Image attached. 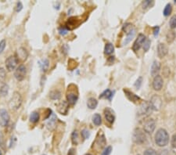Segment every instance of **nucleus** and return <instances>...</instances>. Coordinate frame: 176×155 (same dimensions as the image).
<instances>
[{
	"label": "nucleus",
	"instance_id": "1",
	"mask_svg": "<svg viewBox=\"0 0 176 155\" xmlns=\"http://www.w3.org/2000/svg\"><path fill=\"white\" fill-rule=\"evenodd\" d=\"M155 142L159 146H167L169 142V135L165 129H160L157 130L155 135Z\"/></svg>",
	"mask_w": 176,
	"mask_h": 155
},
{
	"label": "nucleus",
	"instance_id": "2",
	"mask_svg": "<svg viewBox=\"0 0 176 155\" xmlns=\"http://www.w3.org/2000/svg\"><path fill=\"white\" fill-rule=\"evenodd\" d=\"M22 96L20 92H14L9 101V107L12 110H18L22 104Z\"/></svg>",
	"mask_w": 176,
	"mask_h": 155
},
{
	"label": "nucleus",
	"instance_id": "3",
	"mask_svg": "<svg viewBox=\"0 0 176 155\" xmlns=\"http://www.w3.org/2000/svg\"><path fill=\"white\" fill-rule=\"evenodd\" d=\"M66 97L68 104L75 105V103H77L78 99V92L76 86H74V89H71V86H68V89H67V92Z\"/></svg>",
	"mask_w": 176,
	"mask_h": 155
},
{
	"label": "nucleus",
	"instance_id": "4",
	"mask_svg": "<svg viewBox=\"0 0 176 155\" xmlns=\"http://www.w3.org/2000/svg\"><path fill=\"white\" fill-rule=\"evenodd\" d=\"M132 140L136 144H142L145 143L146 140V136L144 133V131L140 129H135L132 134Z\"/></svg>",
	"mask_w": 176,
	"mask_h": 155
},
{
	"label": "nucleus",
	"instance_id": "5",
	"mask_svg": "<svg viewBox=\"0 0 176 155\" xmlns=\"http://www.w3.org/2000/svg\"><path fill=\"white\" fill-rule=\"evenodd\" d=\"M18 62H19V60H18L17 57H16V55L9 56L5 61L6 70L8 71H13L16 70L17 67Z\"/></svg>",
	"mask_w": 176,
	"mask_h": 155
},
{
	"label": "nucleus",
	"instance_id": "6",
	"mask_svg": "<svg viewBox=\"0 0 176 155\" xmlns=\"http://www.w3.org/2000/svg\"><path fill=\"white\" fill-rule=\"evenodd\" d=\"M27 75V68L24 64H20L18 66L14 71V77L19 82L23 81Z\"/></svg>",
	"mask_w": 176,
	"mask_h": 155
},
{
	"label": "nucleus",
	"instance_id": "7",
	"mask_svg": "<svg viewBox=\"0 0 176 155\" xmlns=\"http://www.w3.org/2000/svg\"><path fill=\"white\" fill-rule=\"evenodd\" d=\"M107 144V141H106V138H105V135L103 133L102 131H99L98 134L96 135V138H95V142L93 143V146H97L98 149H102L103 148L105 145Z\"/></svg>",
	"mask_w": 176,
	"mask_h": 155
},
{
	"label": "nucleus",
	"instance_id": "8",
	"mask_svg": "<svg viewBox=\"0 0 176 155\" xmlns=\"http://www.w3.org/2000/svg\"><path fill=\"white\" fill-rule=\"evenodd\" d=\"M10 117L6 109H0V125L3 127L7 126L9 123Z\"/></svg>",
	"mask_w": 176,
	"mask_h": 155
},
{
	"label": "nucleus",
	"instance_id": "9",
	"mask_svg": "<svg viewBox=\"0 0 176 155\" xmlns=\"http://www.w3.org/2000/svg\"><path fill=\"white\" fill-rule=\"evenodd\" d=\"M150 104L152 109L155 111H159L162 106V100L157 95H154L152 96L150 101Z\"/></svg>",
	"mask_w": 176,
	"mask_h": 155
},
{
	"label": "nucleus",
	"instance_id": "10",
	"mask_svg": "<svg viewBox=\"0 0 176 155\" xmlns=\"http://www.w3.org/2000/svg\"><path fill=\"white\" fill-rule=\"evenodd\" d=\"M146 36H145L143 34H139V35H138V38H136V42H134V44H133L132 46V49L133 51H138L140 48H141V46L143 45V43L145 42V41H146Z\"/></svg>",
	"mask_w": 176,
	"mask_h": 155
},
{
	"label": "nucleus",
	"instance_id": "11",
	"mask_svg": "<svg viewBox=\"0 0 176 155\" xmlns=\"http://www.w3.org/2000/svg\"><path fill=\"white\" fill-rule=\"evenodd\" d=\"M155 128H156V123H155V121L152 118L146 121L143 125V129L145 132L147 133H152L154 131Z\"/></svg>",
	"mask_w": 176,
	"mask_h": 155
},
{
	"label": "nucleus",
	"instance_id": "12",
	"mask_svg": "<svg viewBox=\"0 0 176 155\" xmlns=\"http://www.w3.org/2000/svg\"><path fill=\"white\" fill-rule=\"evenodd\" d=\"M104 116H105L106 120L110 124H113L114 122L115 115H114V111L111 108L107 107L106 109L104 110Z\"/></svg>",
	"mask_w": 176,
	"mask_h": 155
},
{
	"label": "nucleus",
	"instance_id": "13",
	"mask_svg": "<svg viewBox=\"0 0 176 155\" xmlns=\"http://www.w3.org/2000/svg\"><path fill=\"white\" fill-rule=\"evenodd\" d=\"M153 111L152 107L150 106V102H143L140 105V108H139V115H148L151 113V111Z\"/></svg>",
	"mask_w": 176,
	"mask_h": 155
},
{
	"label": "nucleus",
	"instance_id": "14",
	"mask_svg": "<svg viewBox=\"0 0 176 155\" xmlns=\"http://www.w3.org/2000/svg\"><path fill=\"white\" fill-rule=\"evenodd\" d=\"M167 52H168V49H167V46L165 45L164 43H159V45L157 46V56H158V57H165V56L167 54Z\"/></svg>",
	"mask_w": 176,
	"mask_h": 155
},
{
	"label": "nucleus",
	"instance_id": "15",
	"mask_svg": "<svg viewBox=\"0 0 176 155\" xmlns=\"http://www.w3.org/2000/svg\"><path fill=\"white\" fill-rule=\"evenodd\" d=\"M56 107H57L58 112L60 113L61 115H67L69 109V104L66 101H62L60 103H58Z\"/></svg>",
	"mask_w": 176,
	"mask_h": 155
},
{
	"label": "nucleus",
	"instance_id": "16",
	"mask_svg": "<svg viewBox=\"0 0 176 155\" xmlns=\"http://www.w3.org/2000/svg\"><path fill=\"white\" fill-rule=\"evenodd\" d=\"M163 86V78L160 75H157L154 77L153 81V88L157 91H159L162 89Z\"/></svg>",
	"mask_w": 176,
	"mask_h": 155
},
{
	"label": "nucleus",
	"instance_id": "17",
	"mask_svg": "<svg viewBox=\"0 0 176 155\" xmlns=\"http://www.w3.org/2000/svg\"><path fill=\"white\" fill-rule=\"evenodd\" d=\"M16 57H17L18 60H21V61H24L27 60V58L28 57V53L27 52V50L23 47H20L17 49V55Z\"/></svg>",
	"mask_w": 176,
	"mask_h": 155
},
{
	"label": "nucleus",
	"instance_id": "18",
	"mask_svg": "<svg viewBox=\"0 0 176 155\" xmlns=\"http://www.w3.org/2000/svg\"><path fill=\"white\" fill-rule=\"evenodd\" d=\"M161 70V64L158 61H153V64L151 66V70H150V74L153 77H156L157 75H158V73Z\"/></svg>",
	"mask_w": 176,
	"mask_h": 155
},
{
	"label": "nucleus",
	"instance_id": "19",
	"mask_svg": "<svg viewBox=\"0 0 176 155\" xmlns=\"http://www.w3.org/2000/svg\"><path fill=\"white\" fill-rule=\"evenodd\" d=\"M124 92L129 100L132 101V102H136V101L140 100V98H139L138 96H136V94H134L133 92H130L129 90H128V89H124Z\"/></svg>",
	"mask_w": 176,
	"mask_h": 155
},
{
	"label": "nucleus",
	"instance_id": "20",
	"mask_svg": "<svg viewBox=\"0 0 176 155\" xmlns=\"http://www.w3.org/2000/svg\"><path fill=\"white\" fill-rule=\"evenodd\" d=\"M97 105H98V101L96 100V99H95V98L91 97L87 100V106H88L89 109H95Z\"/></svg>",
	"mask_w": 176,
	"mask_h": 155
},
{
	"label": "nucleus",
	"instance_id": "21",
	"mask_svg": "<svg viewBox=\"0 0 176 155\" xmlns=\"http://www.w3.org/2000/svg\"><path fill=\"white\" fill-rule=\"evenodd\" d=\"M136 32V29L135 28L132 29V30H131V31L127 34V37L125 38L124 42H123V45H127L128 43H129L130 42L132 41V39L133 38H134V36H135Z\"/></svg>",
	"mask_w": 176,
	"mask_h": 155
},
{
	"label": "nucleus",
	"instance_id": "22",
	"mask_svg": "<svg viewBox=\"0 0 176 155\" xmlns=\"http://www.w3.org/2000/svg\"><path fill=\"white\" fill-rule=\"evenodd\" d=\"M40 119V115L38 111H33L30 115V118H29V120L33 124H35L38 122V121Z\"/></svg>",
	"mask_w": 176,
	"mask_h": 155
},
{
	"label": "nucleus",
	"instance_id": "23",
	"mask_svg": "<svg viewBox=\"0 0 176 155\" xmlns=\"http://www.w3.org/2000/svg\"><path fill=\"white\" fill-rule=\"evenodd\" d=\"M9 86L6 83H3L2 85V86L0 87V96L2 97H4L8 95L9 93Z\"/></svg>",
	"mask_w": 176,
	"mask_h": 155
},
{
	"label": "nucleus",
	"instance_id": "24",
	"mask_svg": "<svg viewBox=\"0 0 176 155\" xmlns=\"http://www.w3.org/2000/svg\"><path fill=\"white\" fill-rule=\"evenodd\" d=\"M114 52V47L112 43H107L104 48V53L106 55H111Z\"/></svg>",
	"mask_w": 176,
	"mask_h": 155
},
{
	"label": "nucleus",
	"instance_id": "25",
	"mask_svg": "<svg viewBox=\"0 0 176 155\" xmlns=\"http://www.w3.org/2000/svg\"><path fill=\"white\" fill-rule=\"evenodd\" d=\"M39 65H40L41 70L43 72H46L47 70H48V68H49V60H47V59H42V60L39 62Z\"/></svg>",
	"mask_w": 176,
	"mask_h": 155
},
{
	"label": "nucleus",
	"instance_id": "26",
	"mask_svg": "<svg viewBox=\"0 0 176 155\" xmlns=\"http://www.w3.org/2000/svg\"><path fill=\"white\" fill-rule=\"evenodd\" d=\"M71 142H72L73 145H78L79 143V137H78V133L77 130H75L72 132L71 134Z\"/></svg>",
	"mask_w": 176,
	"mask_h": 155
},
{
	"label": "nucleus",
	"instance_id": "27",
	"mask_svg": "<svg viewBox=\"0 0 176 155\" xmlns=\"http://www.w3.org/2000/svg\"><path fill=\"white\" fill-rule=\"evenodd\" d=\"M49 97L51 98L52 100H59L61 97V92L58 90H53L50 92L49 94Z\"/></svg>",
	"mask_w": 176,
	"mask_h": 155
},
{
	"label": "nucleus",
	"instance_id": "28",
	"mask_svg": "<svg viewBox=\"0 0 176 155\" xmlns=\"http://www.w3.org/2000/svg\"><path fill=\"white\" fill-rule=\"evenodd\" d=\"M93 123L95 124L96 126L100 125L102 123L101 116L99 115V114H95V115H93Z\"/></svg>",
	"mask_w": 176,
	"mask_h": 155
},
{
	"label": "nucleus",
	"instance_id": "29",
	"mask_svg": "<svg viewBox=\"0 0 176 155\" xmlns=\"http://www.w3.org/2000/svg\"><path fill=\"white\" fill-rule=\"evenodd\" d=\"M113 96V92L110 91V89H106L103 93H102L100 96H99V98H106V99H108V100H110L111 97Z\"/></svg>",
	"mask_w": 176,
	"mask_h": 155
},
{
	"label": "nucleus",
	"instance_id": "30",
	"mask_svg": "<svg viewBox=\"0 0 176 155\" xmlns=\"http://www.w3.org/2000/svg\"><path fill=\"white\" fill-rule=\"evenodd\" d=\"M175 37H176V34L175 32H173V31H170V32H167V36H166V38H167V42H169V43L172 42L175 40Z\"/></svg>",
	"mask_w": 176,
	"mask_h": 155
},
{
	"label": "nucleus",
	"instance_id": "31",
	"mask_svg": "<svg viewBox=\"0 0 176 155\" xmlns=\"http://www.w3.org/2000/svg\"><path fill=\"white\" fill-rule=\"evenodd\" d=\"M171 12H172V6H171L170 3H169V4H167L166 6L165 7V9H164L163 14L165 15V17H167V16H169V15L171 13Z\"/></svg>",
	"mask_w": 176,
	"mask_h": 155
},
{
	"label": "nucleus",
	"instance_id": "32",
	"mask_svg": "<svg viewBox=\"0 0 176 155\" xmlns=\"http://www.w3.org/2000/svg\"><path fill=\"white\" fill-rule=\"evenodd\" d=\"M6 78V70L3 67H0V82H3Z\"/></svg>",
	"mask_w": 176,
	"mask_h": 155
},
{
	"label": "nucleus",
	"instance_id": "33",
	"mask_svg": "<svg viewBox=\"0 0 176 155\" xmlns=\"http://www.w3.org/2000/svg\"><path fill=\"white\" fill-rule=\"evenodd\" d=\"M154 2L153 1H150V0H146L142 3V6H143V9H147L150 8L151 6H153Z\"/></svg>",
	"mask_w": 176,
	"mask_h": 155
},
{
	"label": "nucleus",
	"instance_id": "34",
	"mask_svg": "<svg viewBox=\"0 0 176 155\" xmlns=\"http://www.w3.org/2000/svg\"><path fill=\"white\" fill-rule=\"evenodd\" d=\"M49 121L48 122V124H47V126H48V128L49 129H52V127H54V125H55V122H56V116L55 115H53L52 116V118H50L49 119Z\"/></svg>",
	"mask_w": 176,
	"mask_h": 155
},
{
	"label": "nucleus",
	"instance_id": "35",
	"mask_svg": "<svg viewBox=\"0 0 176 155\" xmlns=\"http://www.w3.org/2000/svg\"><path fill=\"white\" fill-rule=\"evenodd\" d=\"M169 25H170L171 28H176V15L173 16L171 18L170 22H169Z\"/></svg>",
	"mask_w": 176,
	"mask_h": 155
},
{
	"label": "nucleus",
	"instance_id": "36",
	"mask_svg": "<svg viewBox=\"0 0 176 155\" xmlns=\"http://www.w3.org/2000/svg\"><path fill=\"white\" fill-rule=\"evenodd\" d=\"M133 28H132V24H129V23H127V24H124V26H123V31H124V32H126V33H128V32H130V31H131V30H132V29Z\"/></svg>",
	"mask_w": 176,
	"mask_h": 155
},
{
	"label": "nucleus",
	"instance_id": "37",
	"mask_svg": "<svg viewBox=\"0 0 176 155\" xmlns=\"http://www.w3.org/2000/svg\"><path fill=\"white\" fill-rule=\"evenodd\" d=\"M81 134L84 140H87V139H89L90 136V132H89L87 129H83V130L81 131Z\"/></svg>",
	"mask_w": 176,
	"mask_h": 155
},
{
	"label": "nucleus",
	"instance_id": "38",
	"mask_svg": "<svg viewBox=\"0 0 176 155\" xmlns=\"http://www.w3.org/2000/svg\"><path fill=\"white\" fill-rule=\"evenodd\" d=\"M142 46H143V49H144V51L147 52L150 47V40H149V39H146V41H145V42L143 43Z\"/></svg>",
	"mask_w": 176,
	"mask_h": 155
},
{
	"label": "nucleus",
	"instance_id": "39",
	"mask_svg": "<svg viewBox=\"0 0 176 155\" xmlns=\"http://www.w3.org/2000/svg\"><path fill=\"white\" fill-rule=\"evenodd\" d=\"M6 42L5 39H3V40L0 42V55L3 53V52L4 51V49L6 48Z\"/></svg>",
	"mask_w": 176,
	"mask_h": 155
},
{
	"label": "nucleus",
	"instance_id": "40",
	"mask_svg": "<svg viewBox=\"0 0 176 155\" xmlns=\"http://www.w3.org/2000/svg\"><path fill=\"white\" fill-rule=\"evenodd\" d=\"M111 151H112V147L110 146H107V147L104 149V150L103 151L101 155H110V154H111Z\"/></svg>",
	"mask_w": 176,
	"mask_h": 155
},
{
	"label": "nucleus",
	"instance_id": "41",
	"mask_svg": "<svg viewBox=\"0 0 176 155\" xmlns=\"http://www.w3.org/2000/svg\"><path fill=\"white\" fill-rule=\"evenodd\" d=\"M144 155H157V154L153 149L149 148V149L146 150V151L144 152Z\"/></svg>",
	"mask_w": 176,
	"mask_h": 155
},
{
	"label": "nucleus",
	"instance_id": "42",
	"mask_svg": "<svg viewBox=\"0 0 176 155\" xmlns=\"http://www.w3.org/2000/svg\"><path fill=\"white\" fill-rule=\"evenodd\" d=\"M142 78L139 77L137 80H136V83H135V86L137 89H139L140 88V86L142 85Z\"/></svg>",
	"mask_w": 176,
	"mask_h": 155
},
{
	"label": "nucleus",
	"instance_id": "43",
	"mask_svg": "<svg viewBox=\"0 0 176 155\" xmlns=\"http://www.w3.org/2000/svg\"><path fill=\"white\" fill-rule=\"evenodd\" d=\"M22 9H23V4L21 2H18L17 3V6H16V12L19 13L22 10Z\"/></svg>",
	"mask_w": 176,
	"mask_h": 155
},
{
	"label": "nucleus",
	"instance_id": "44",
	"mask_svg": "<svg viewBox=\"0 0 176 155\" xmlns=\"http://www.w3.org/2000/svg\"><path fill=\"white\" fill-rule=\"evenodd\" d=\"M59 32H60V34L61 35H65V34H67L68 31H67V29L65 28H61L59 29Z\"/></svg>",
	"mask_w": 176,
	"mask_h": 155
},
{
	"label": "nucleus",
	"instance_id": "45",
	"mask_svg": "<svg viewBox=\"0 0 176 155\" xmlns=\"http://www.w3.org/2000/svg\"><path fill=\"white\" fill-rule=\"evenodd\" d=\"M171 145L174 148H176V134L173 135L172 139H171Z\"/></svg>",
	"mask_w": 176,
	"mask_h": 155
},
{
	"label": "nucleus",
	"instance_id": "46",
	"mask_svg": "<svg viewBox=\"0 0 176 155\" xmlns=\"http://www.w3.org/2000/svg\"><path fill=\"white\" fill-rule=\"evenodd\" d=\"M159 31H160V28H159L158 26H156V27L153 28V34H154V36H157L158 35Z\"/></svg>",
	"mask_w": 176,
	"mask_h": 155
},
{
	"label": "nucleus",
	"instance_id": "47",
	"mask_svg": "<svg viewBox=\"0 0 176 155\" xmlns=\"http://www.w3.org/2000/svg\"><path fill=\"white\" fill-rule=\"evenodd\" d=\"M163 75H165V77H168L170 75V71L167 67H165V70L163 71Z\"/></svg>",
	"mask_w": 176,
	"mask_h": 155
},
{
	"label": "nucleus",
	"instance_id": "48",
	"mask_svg": "<svg viewBox=\"0 0 176 155\" xmlns=\"http://www.w3.org/2000/svg\"><path fill=\"white\" fill-rule=\"evenodd\" d=\"M67 155H75V150L73 148L70 149L68 153H67Z\"/></svg>",
	"mask_w": 176,
	"mask_h": 155
},
{
	"label": "nucleus",
	"instance_id": "49",
	"mask_svg": "<svg viewBox=\"0 0 176 155\" xmlns=\"http://www.w3.org/2000/svg\"><path fill=\"white\" fill-rule=\"evenodd\" d=\"M3 144V134L1 133V132H0V146H2Z\"/></svg>",
	"mask_w": 176,
	"mask_h": 155
},
{
	"label": "nucleus",
	"instance_id": "50",
	"mask_svg": "<svg viewBox=\"0 0 176 155\" xmlns=\"http://www.w3.org/2000/svg\"><path fill=\"white\" fill-rule=\"evenodd\" d=\"M85 155H92V154H85Z\"/></svg>",
	"mask_w": 176,
	"mask_h": 155
},
{
	"label": "nucleus",
	"instance_id": "51",
	"mask_svg": "<svg viewBox=\"0 0 176 155\" xmlns=\"http://www.w3.org/2000/svg\"><path fill=\"white\" fill-rule=\"evenodd\" d=\"M0 155H2V152L1 151H0Z\"/></svg>",
	"mask_w": 176,
	"mask_h": 155
}]
</instances>
